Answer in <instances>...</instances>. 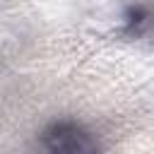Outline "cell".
<instances>
[{"instance_id": "6da1fadb", "label": "cell", "mask_w": 154, "mask_h": 154, "mask_svg": "<svg viewBox=\"0 0 154 154\" xmlns=\"http://www.w3.org/2000/svg\"><path fill=\"white\" fill-rule=\"evenodd\" d=\"M41 142L48 152H63V154H89L101 149L94 132H89L84 125L72 120H60L46 128Z\"/></svg>"}]
</instances>
